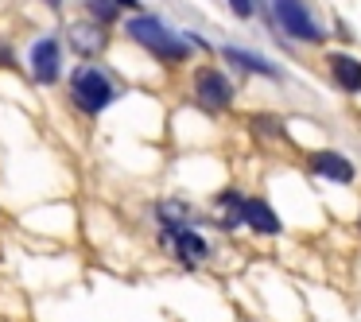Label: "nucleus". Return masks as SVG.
<instances>
[{"mask_svg": "<svg viewBox=\"0 0 361 322\" xmlns=\"http://www.w3.org/2000/svg\"><path fill=\"white\" fill-rule=\"evenodd\" d=\"M237 16H252V0H229Z\"/></svg>", "mask_w": 361, "mask_h": 322, "instance_id": "nucleus-13", "label": "nucleus"}, {"mask_svg": "<svg viewBox=\"0 0 361 322\" xmlns=\"http://www.w3.org/2000/svg\"><path fill=\"white\" fill-rule=\"evenodd\" d=\"M252 128H257V132H268V136L280 132V125H276V120H268V117H257V120H252Z\"/></svg>", "mask_w": 361, "mask_h": 322, "instance_id": "nucleus-12", "label": "nucleus"}, {"mask_svg": "<svg viewBox=\"0 0 361 322\" xmlns=\"http://www.w3.org/2000/svg\"><path fill=\"white\" fill-rule=\"evenodd\" d=\"M117 4H121V0H90V12H94L102 24H109L113 12H117Z\"/></svg>", "mask_w": 361, "mask_h": 322, "instance_id": "nucleus-11", "label": "nucleus"}, {"mask_svg": "<svg viewBox=\"0 0 361 322\" xmlns=\"http://www.w3.org/2000/svg\"><path fill=\"white\" fill-rule=\"evenodd\" d=\"M226 55H229V63H237L241 70H252V74H268V78H276V66H268L264 58H252L249 51H237V47H229Z\"/></svg>", "mask_w": 361, "mask_h": 322, "instance_id": "nucleus-9", "label": "nucleus"}, {"mask_svg": "<svg viewBox=\"0 0 361 322\" xmlns=\"http://www.w3.org/2000/svg\"><path fill=\"white\" fill-rule=\"evenodd\" d=\"M71 94L86 113H102L105 105L113 101V82H109V74H102V70H78L71 82Z\"/></svg>", "mask_w": 361, "mask_h": 322, "instance_id": "nucleus-2", "label": "nucleus"}, {"mask_svg": "<svg viewBox=\"0 0 361 322\" xmlns=\"http://www.w3.org/2000/svg\"><path fill=\"white\" fill-rule=\"evenodd\" d=\"M245 221H249L257 233H280V218H276L272 206L260 202V198H249V202H245Z\"/></svg>", "mask_w": 361, "mask_h": 322, "instance_id": "nucleus-8", "label": "nucleus"}, {"mask_svg": "<svg viewBox=\"0 0 361 322\" xmlns=\"http://www.w3.org/2000/svg\"><path fill=\"white\" fill-rule=\"evenodd\" d=\"M330 74H334V82L345 89V94H361V63L350 55H334L330 58Z\"/></svg>", "mask_w": 361, "mask_h": 322, "instance_id": "nucleus-7", "label": "nucleus"}, {"mask_svg": "<svg viewBox=\"0 0 361 322\" xmlns=\"http://www.w3.org/2000/svg\"><path fill=\"white\" fill-rule=\"evenodd\" d=\"M47 4H55V8H59V4H63V0H47Z\"/></svg>", "mask_w": 361, "mask_h": 322, "instance_id": "nucleus-14", "label": "nucleus"}, {"mask_svg": "<svg viewBox=\"0 0 361 322\" xmlns=\"http://www.w3.org/2000/svg\"><path fill=\"white\" fill-rule=\"evenodd\" d=\"M179 252H183V264H195L198 256H206V244H202V237H195V233H183V237H179Z\"/></svg>", "mask_w": 361, "mask_h": 322, "instance_id": "nucleus-10", "label": "nucleus"}, {"mask_svg": "<svg viewBox=\"0 0 361 322\" xmlns=\"http://www.w3.org/2000/svg\"><path fill=\"white\" fill-rule=\"evenodd\" d=\"M128 35H133L136 43H144L159 63H183V58H187V47L152 16H133L128 20Z\"/></svg>", "mask_w": 361, "mask_h": 322, "instance_id": "nucleus-1", "label": "nucleus"}, {"mask_svg": "<svg viewBox=\"0 0 361 322\" xmlns=\"http://www.w3.org/2000/svg\"><path fill=\"white\" fill-rule=\"evenodd\" d=\"M195 94L206 109H226V105L233 101V86H229V78L221 70H198L195 74Z\"/></svg>", "mask_w": 361, "mask_h": 322, "instance_id": "nucleus-4", "label": "nucleus"}, {"mask_svg": "<svg viewBox=\"0 0 361 322\" xmlns=\"http://www.w3.org/2000/svg\"><path fill=\"white\" fill-rule=\"evenodd\" d=\"M276 20L283 24V32L307 43H322V27H314L311 12L303 8V0H276Z\"/></svg>", "mask_w": 361, "mask_h": 322, "instance_id": "nucleus-3", "label": "nucleus"}, {"mask_svg": "<svg viewBox=\"0 0 361 322\" xmlns=\"http://www.w3.org/2000/svg\"><path fill=\"white\" fill-rule=\"evenodd\" d=\"M311 167L322 175V179H330V182H353V163L350 159H342L338 151H314L311 156Z\"/></svg>", "mask_w": 361, "mask_h": 322, "instance_id": "nucleus-6", "label": "nucleus"}, {"mask_svg": "<svg viewBox=\"0 0 361 322\" xmlns=\"http://www.w3.org/2000/svg\"><path fill=\"white\" fill-rule=\"evenodd\" d=\"M32 70L43 86H51L59 78V43L55 39H39L32 47Z\"/></svg>", "mask_w": 361, "mask_h": 322, "instance_id": "nucleus-5", "label": "nucleus"}]
</instances>
